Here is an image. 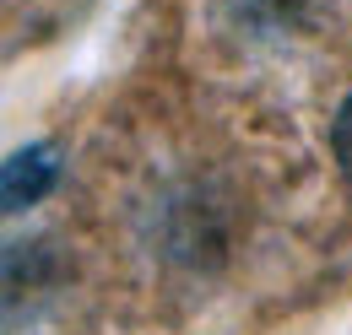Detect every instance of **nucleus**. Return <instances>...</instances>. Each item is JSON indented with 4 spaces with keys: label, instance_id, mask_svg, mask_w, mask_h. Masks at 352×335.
<instances>
[{
    "label": "nucleus",
    "instance_id": "3",
    "mask_svg": "<svg viewBox=\"0 0 352 335\" xmlns=\"http://www.w3.org/2000/svg\"><path fill=\"white\" fill-rule=\"evenodd\" d=\"M331 152H336V163H342V173L352 178V97L336 108V119H331Z\"/></svg>",
    "mask_w": 352,
    "mask_h": 335
},
{
    "label": "nucleus",
    "instance_id": "1",
    "mask_svg": "<svg viewBox=\"0 0 352 335\" xmlns=\"http://www.w3.org/2000/svg\"><path fill=\"white\" fill-rule=\"evenodd\" d=\"M65 281L54 238H0V314H28Z\"/></svg>",
    "mask_w": 352,
    "mask_h": 335
},
{
    "label": "nucleus",
    "instance_id": "2",
    "mask_svg": "<svg viewBox=\"0 0 352 335\" xmlns=\"http://www.w3.org/2000/svg\"><path fill=\"white\" fill-rule=\"evenodd\" d=\"M60 173H65V146L60 141H33V146L11 152L0 163V216H16V211L38 206L60 184Z\"/></svg>",
    "mask_w": 352,
    "mask_h": 335
}]
</instances>
